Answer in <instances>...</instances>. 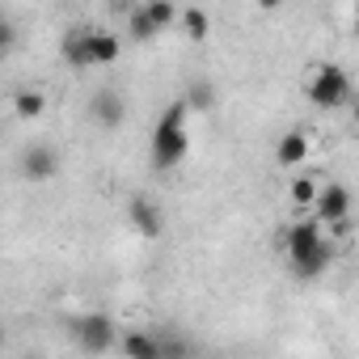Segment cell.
Instances as JSON below:
<instances>
[{"label":"cell","instance_id":"obj_1","mask_svg":"<svg viewBox=\"0 0 359 359\" xmlns=\"http://www.w3.org/2000/svg\"><path fill=\"white\" fill-rule=\"evenodd\" d=\"M283 254H287V266H292L296 279H321V275L334 266L338 245H334V237L317 224V216H309V220L287 224V233H283Z\"/></svg>","mask_w":359,"mask_h":359},{"label":"cell","instance_id":"obj_2","mask_svg":"<svg viewBox=\"0 0 359 359\" xmlns=\"http://www.w3.org/2000/svg\"><path fill=\"white\" fill-rule=\"evenodd\" d=\"M191 110H187V102L177 97V102H169L165 106V114L156 118V127H152V144H148V152H152V169L156 173H169V169H177L187 156H191Z\"/></svg>","mask_w":359,"mask_h":359},{"label":"cell","instance_id":"obj_3","mask_svg":"<svg viewBox=\"0 0 359 359\" xmlns=\"http://www.w3.org/2000/svg\"><path fill=\"white\" fill-rule=\"evenodd\" d=\"M351 89L355 85H351V76H346L342 64H317L313 76H309V85H304V97L317 110H338V106L351 102Z\"/></svg>","mask_w":359,"mask_h":359},{"label":"cell","instance_id":"obj_4","mask_svg":"<svg viewBox=\"0 0 359 359\" xmlns=\"http://www.w3.org/2000/svg\"><path fill=\"white\" fill-rule=\"evenodd\" d=\"M72 338H76V346H81V351L102 355V351H110V346H114L118 325H114V317H110V313H85V317H76V321H72Z\"/></svg>","mask_w":359,"mask_h":359},{"label":"cell","instance_id":"obj_5","mask_svg":"<svg viewBox=\"0 0 359 359\" xmlns=\"http://www.w3.org/2000/svg\"><path fill=\"white\" fill-rule=\"evenodd\" d=\"M60 169H64V161H60V148H51V144H34V148H26V152H22V161H18L22 182H30V187L55 182Z\"/></svg>","mask_w":359,"mask_h":359},{"label":"cell","instance_id":"obj_6","mask_svg":"<svg viewBox=\"0 0 359 359\" xmlns=\"http://www.w3.org/2000/svg\"><path fill=\"white\" fill-rule=\"evenodd\" d=\"M127 224H131L140 237L156 241V237L165 233V212H161L156 199H148V195H131V199H127Z\"/></svg>","mask_w":359,"mask_h":359},{"label":"cell","instance_id":"obj_7","mask_svg":"<svg viewBox=\"0 0 359 359\" xmlns=\"http://www.w3.org/2000/svg\"><path fill=\"white\" fill-rule=\"evenodd\" d=\"M89 118L102 127V131H114V127H123L127 123V97L118 93V89H97L93 97H89Z\"/></svg>","mask_w":359,"mask_h":359},{"label":"cell","instance_id":"obj_8","mask_svg":"<svg viewBox=\"0 0 359 359\" xmlns=\"http://www.w3.org/2000/svg\"><path fill=\"white\" fill-rule=\"evenodd\" d=\"M309 208H313L317 224H334V220L351 216V191H346L342 182H321V187H317V199H313Z\"/></svg>","mask_w":359,"mask_h":359},{"label":"cell","instance_id":"obj_9","mask_svg":"<svg viewBox=\"0 0 359 359\" xmlns=\"http://www.w3.org/2000/svg\"><path fill=\"white\" fill-rule=\"evenodd\" d=\"M118 55H123V43H118V34L89 26V64H93V68H110Z\"/></svg>","mask_w":359,"mask_h":359},{"label":"cell","instance_id":"obj_10","mask_svg":"<svg viewBox=\"0 0 359 359\" xmlns=\"http://www.w3.org/2000/svg\"><path fill=\"white\" fill-rule=\"evenodd\" d=\"M309 161V135L304 131H283L279 144H275V165L279 169H296Z\"/></svg>","mask_w":359,"mask_h":359},{"label":"cell","instance_id":"obj_11","mask_svg":"<svg viewBox=\"0 0 359 359\" xmlns=\"http://www.w3.org/2000/svg\"><path fill=\"white\" fill-rule=\"evenodd\" d=\"M60 55H64V64H68V68H76V72L93 68V64H89V26H76V30L64 39Z\"/></svg>","mask_w":359,"mask_h":359},{"label":"cell","instance_id":"obj_12","mask_svg":"<svg viewBox=\"0 0 359 359\" xmlns=\"http://www.w3.org/2000/svg\"><path fill=\"white\" fill-rule=\"evenodd\" d=\"M13 114H18L22 123H30V118H43V114H47V93H43L39 85H26V89H18V93H13Z\"/></svg>","mask_w":359,"mask_h":359},{"label":"cell","instance_id":"obj_13","mask_svg":"<svg viewBox=\"0 0 359 359\" xmlns=\"http://www.w3.org/2000/svg\"><path fill=\"white\" fill-rule=\"evenodd\" d=\"M114 346L127 359H156V334H148V330H127L123 338H114Z\"/></svg>","mask_w":359,"mask_h":359},{"label":"cell","instance_id":"obj_14","mask_svg":"<svg viewBox=\"0 0 359 359\" xmlns=\"http://www.w3.org/2000/svg\"><path fill=\"white\" fill-rule=\"evenodd\" d=\"M173 26H182V34H187L191 43H203V39L212 34V18H208V9H199V5L177 9V22H173Z\"/></svg>","mask_w":359,"mask_h":359},{"label":"cell","instance_id":"obj_15","mask_svg":"<svg viewBox=\"0 0 359 359\" xmlns=\"http://www.w3.org/2000/svg\"><path fill=\"white\" fill-rule=\"evenodd\" d=\"M140 9L148 13V22L156 26V34H161V30H169V26L177 22V5H173V0H144Z\"/></svg>","mask_w":359,"mask_h":359},{"label":"cell","instance_id":"obj_16","mask_svg":"<svg viewBox=\"0 0 359 359\" xmlns=\"http://www.w3.org/2000/svg\"><path fill=\"white\" fill-rule=\"evenodd\" d=\"M317 187H321V182H317L313 173H296V177H292V191H287V195H292V203H296V208H309V203L317 199Z\"/></svg>","mask_w":359,"mask_h":359},{"label":"cell","instance_id":"obj_17","mask_svg":"<svg viewBox=\"0 0 359 359\" xmlns=\"http://www.w3.org/2000/svg\"><path fill=\"white\" fill-rule=\"evenodd\" d=\"M182 102H187V110H191V114H203V110H212V106H216V89H212L208 81H195V85H191V93H187Z\"/></svg>","mask_w":359,"mask_h":359},{"label":"cell","instance_id":"obj_18","mask_svg":"<svg viewBox=\"0 0 359 359\" xmlns=\"http://www.w3.org/2000/svg\"><path fill=\"white\" fill-rule=\"evenodd\" d=\"M127 34H131V43H152V39H156V26L148 22L144 9H131V13H127Z\"/></svg>","mask_w":359,"mask_h":359},{"label":"cell","instance_id":"obj_19","mask_svg":"<svg viewBox=\"0 0 359 359\" xmlns=\"http://www.w3.org/2000/svg\"><path fill=\"white\" fill-rule=\"evenodd\" d=\"M195 346L187 342V338H177V334H156V359H182V355H191Z\"/></svg>","mask_w":359,"mask_h":359},{"label":"cell","instance_id":"obj_20","mask_svg":"<svg viewBox=\"0 0 359 359\" xmlns=\"http://www.w3.org/2000/svg\"><path fill=\"white\" fill-rule=\"evenodd\" d=\"M13 47H18V26L9 18H0V64L13 55Z\"/></svg>","mask_w":359,"mask_h":359},{"label":"cell","instance_id":"obj_21","mask_svg":"<svg viewBox=\"0 0 359 359\" xmlns=\"http://www.w3.org/2000/svg\"><path fill=\"white\" fill-rule=\"evenodd\" d=\"M283 5H292V0H258L262 13H275V9H283Z\"/></svg>","mask_w":359,"mask_h":359},{"label":"cell","instance_id":"obj_22","mask_svg":"<svg viewBox=\"0 0 359 359\" xmlns=\"http://www.w3.org/2000/svg\"><path fill=\"white\" fill-rule=\"evenodd\" d=\"M0 338H5V330H0Z\"/></svg>","mask_w":359,"mask_h":359}]
</instances>
